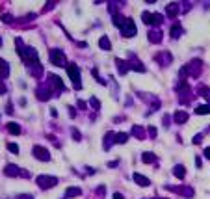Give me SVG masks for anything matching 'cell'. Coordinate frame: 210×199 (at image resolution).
Listing matches in <instances>:
<instances>
[{
    "label": "cell",
    "instance_id": "obj_10",
    "mask_svg": "<svg viewBox=\"0 0 210 199\" xmlns=\"http://www.w3.org/2000/svg\"><path fill=\"white\" fill-rule=\"evenodd\" d=\"M205 154H206V156L210 158V149H206V151H205Z\"/></svg>",
    "mask_w": 210,
    "mask_h": 199
},
{
    "label": "cell",
    "instance_id": "obj_7",
    "mask_svg": "<svg viewBox=\"0 0 210 199\" xmlns=\"http://www.w3.org/2000/svg\"><path fill=\"white\" fill-rule=\"evenodd\" d=\"M134 179H136L139 184H143V186H147V184H149V181H145V177H141V175H134Z\"/></svg>",
    "mask_w": 210,
    "mask_h": 199
},
{
    "label": "cell",
    "instance_id": "obj_6",
    "mask_svg": "<svg viewBox=\"0 0 210 199\" xmlns=\"http://www.w3.org/2000/svg\"><path fill=\"white\" fill-rule=\"evenodd\" d=\"M101 49L110 50V39H108V37H101Z\"/></svg>",
    "mask_w": 210,
    "mask_h": 199
},
{
    "label": "cell",
    "instance_id": "obj_8",
    "mask_svg": "<svg viewBox=\"0 0 210 199\" xmlns=\"http://www.w3.org/2000/svg\"><path fill=\"white\" fill-rule=\"evenodd\" d=\"M9 130H11V132H15V134H17V132H19L20 128H19V125H15V123H9Z\"/></svg>",
    "mask_w": 210,
    "mask_h": 199
},
{
    "label": "cell",
    "instance_id": "obj_3",
    "mask_svg": "<svg viewBox=\"0 0 210 199\" xmlns=\"http://www.w3.org/2000/svg\"><path fill=\"white\" fill-rule=\"evenodd\" d=\"M69 74L76 86H80V74H78V67L76 65H69Z\"/></svg>",
    "mask_w": 210,
    "mask_h": 199
},
{
    "label": "cell",
    "instance_id": "obj_4",
    "mask_svg": "<svg viewBox=\"0 0 210 199\" xmlns=\"http://www.w3.org/2000/svg\"><path fill=\"white\" fill-rule=\"evenodd\" d=\"M0 76H8V63L0 60Z\"/></svg>",
    "mask_w": 210,
    "mask_h": 199
},
{
    "label": "cell",
    "instance_id": "obj_9",
    "mask_svg": "<svg viewBox=\"0 0 210 199\" xmlns=\"http://www.w3.org/2000/svg\"><path fill=\"white\" fill-rule=\"evenodd\" d=\"M9 151H11V153H17V151H19V147H17V145H13V143H11V145H9Z\"/></svg>",
    "mask_w": 210,
    "mask_h": 199
},
{
    "label": "cell",
    "instance_id": "obj_2",
    "mask_svg": "<svg viewBox=\"0 0 210 199\" xmlns=\"http://www.w3.org/2000/svg\"><path fill=\"white\" fill-rule=\"evenodd\" d=\"M50 58H52L54 65H65V56H63L61 50H52L50 52Z\"/></svg>",
    "mask_w": 210,
    "mask_h": 199
},
{
    "label": "cell",
    "instance_id": "obj_1",
    "mask_svg": "<svg viewBox=\"0 0 210 199\" xmlns=\"http://www.w3.org/2000/svg\"><path fill=\"white\" fill-rule=\"evenodd\" d=\"M121 30H123V36H125V37H130V36L136 34V26H134V23H132L130 19L125 21V24L121 26Z\"/></svg>",
    "mask_w": 210,
    "mask_h": 199
},
{
    "label": "cell",
    "instance_id": "obj_5",
    "mask_svg": "<svg viewBox=\"0 0 210 199\" xmlns=\"http://www.w3.org/2000/svg\"><path fill=\"white\" fill-rule=\"evenodd\" d=\"M210 112V104H206V106H199V108H195V114H208Z\"/></svg>",
    "mask_w": 210,
    "mask_h": 199
}]
</instances>
